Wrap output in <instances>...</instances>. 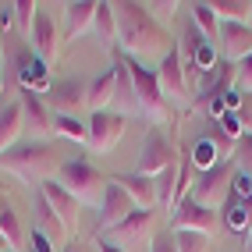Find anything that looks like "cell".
Masks as SVG:
<instances>
[{
	"instance_id": "6da1fadb",
	"label": "cell",
	"mask_w": 252,
	"mask_h": 252,
	"mask_svg": "<svg viewBox=\"0 0 252 252\" xmlns=\"http://www.w3.org/2000/svg\"><path fill=\"white\" fill-rule=\"evenodd\" d=\"M114 18H117V43L125 46L128 57H160V61L167 57L171 36L146 11V4L121 0V4H114Z\"/></svg>"
},
{
	"instance_id": "7a4b0ae2",
	"label": "cell",
	"mask_w": 252,
	"mask_h": 252,
	"mask_svg": "<svg viewBox=\"0 0 252 252\" xmlns=\"http://www.w3.org/2000/svg\"><path fill=\"white\" fill-rule=\"evenodd\" d=\"M0 167L18 174L22 181L43 185V181H54V174L61 171V160L50 142H18L7 153H0Z\"/></svg>"
},
{
	"instance_id": "3957f363",
	"label": "cell",
	"mask_w": 252,
	"mask_h": 252,
	"mask_svg": "<svg viewBox=\"0 0 252 252\" xmlns=\"http://www.w3.org/2000/svg\"><path fill=\"white\" fill-rule=\"evenodd\" d=\"M125 54V50H121ZM125 64H128V75H131V86H135V99H139V110L153 121H171V107H167V96L160 89V78L157 71H149L146 64H139L135 57L125 54Z\"/></svg>"
},
{
	"instance_id": "277c9868",
	"label": "cell",
	"mask_w": 252,
	"mask_h": 252,
	"mask_svg": "<svg viewBox=\"0 0 252 252\" xmlns=\"http://www.w3.org/2000/svg\"><path fill=\"white\" fill-rule=\"evenodd\" d=\"M61 185L78 203H103V192H107L110 178L99 174L89 160H64L61 163Z\"/></svg>"
},
{
	"instance_id": "5b68a950",
	"label": "cell",
	"mask_w": 252,
	"mask_h": 252,
	"mask_svg": "<svg viewBox=\"0 0 252 252\" xmlns=\"http://www.w3.org/2000/svg\"><path fill=\"white\" fill-rule=\"evenodd\" d=\"M231 178H234V167L227 160H220L217 167H210V171H203L195 178L189 199H195L206 210H224V203L231 199Z\"/></svg>"
},
{
	"instance_id": "8992f818",
	"label": "cell",
	"mask_w": 252,
	"mask_h": 252,
	"mask_svg": "<svg viewBox=\"0 0 252 252\" xmlns=\"http://www.w3.org/2000/svg\"><path fill=\"white\" fill-rule=\"evenodd\" d=\"M178 163V149L174 142L160 135L157 128H149L142 135V149H139V171L135 174H146V178H157L160 171H167V167Z\"/></svg>"
},
{
	"instance_id": "52a82bcc",
	"label": "cell",
	"mask_w": 252,
	"mask_h": 252,
	"mask_svg": "<svg viewBox=\"0 0 252 252\" xmlns=\"http://www.w3.org/2000/svg\"><path fill=\"white\" fill-rule=\"evenodd\" d=\"M220 224V213L199 206L195 199H181L171 210V231H199V234H213Z\"/></svg>"
},
{
	"instance_id": "ba28073f",
	"label": "cell",
	"mask_w": 252,
	"mask_h": 252,
	"mask_svg": "<svg viewBox=\"0 0 252 252\" xmlns=\"http://www.w3.org/2000/svg\"><path fill=\"white\" fill-rule=\"evenodd\" d=\"M89 146L96 149V153H110V149L117 146V139L125 135L128 128V117L125 114H110V110H99V114H89Z\"/></svg>"
},
{
	"instance_id": "9c48e42d",
	"label": "cell",
	"mask_w": 252,
	"mask_h": 252,
	"mask_svg": "<svg viewBox=\"0 0 252 252\" xmlns=\"http://www.w3.org/2000/svg\"><path fill=\"white\" fill-rule=\"evenodd\" d=\"M135 210H139V206L131 203V195H128L117 181H110L107 192H103V203H99V217H96V231H93V234H107L110 227H117L125 217H131Z\"/></svg>"
},
{
	"instance_id": "30bf717a",
	"label": "cell",
	"mask_w": 252,
	"mask_h": 252,
	"mask_svg": "<svg viewBox=\"0 0 252 252\" xmlns=\"http://www.w3.org/2000/svg\"><path fill=\"white\" fill-rule=\"evenodd\" d=\"M39 192L46 195V203L54 206V213L61 217L64 231H68V234H78V220H82V203H78V199L64 189L61 181H43Z\"/></svg>"
},
{
	"instance_id": "8fae6325",
	"label": "cell",
	"mask_w": 252,
	"mask_h": 252,
	"mask_svg": "<svg viewBox=\"0 0 252 252\" xmlns=\"http://www.w3.org/2000/svg\"><path fill=\"white\" fill-rule=\"evenodd\" d=\"M157 78H160L163 96H174V99L189 96V78H185V64H181V50L178 46L167 50V57L160 61V68H157Z\"/></svg>"
},
{
	"instance_id": "7c38bea8",
	"label": "cell",
	"mask_w": 252,
	"mask_h": 252,
	"mask_svg": "<svg viewBox=\"0 0 252 252\" xmlns=\"http://www.w3.org/2000/svg\"><path fill=\"white\" fill-rule=\"evenodd\" d=\"M220 50L224 61H245L252 57V25L249 22H220Z\"/></svg>"
},
{
	"instance_id": "4fadbf2b",
	"label": "cell",
	"mask_w": 252,
	"mask_h": 252,
	"mask_svg": "<svg viewBox=\"0 0 252 252\" xmlns=\"http://www.w3.org/2000/svg\"><path fill=\"white\" fill-rule=\"evenodd\" d=\"M29 43H32V50H36V57L43 64H50V61L57 57L61 36H57V25H54V18H50L46 11L36 14V25H32V32H29Z\"/></svg>"
},
{
	"instance_id": "5bb4252c",
	"label": "cell",
	"mask_w": 252,
	"mask_h": 252,
	"mask_svg": "<svg viewBox=\"0 0 252 252\" xmlns=\"http://www.w3.org/2000/svg\"><path fill=\"white\" fill-rule=\"evenodd\" d=\"M153 220H157V213H153V210H135L131 217H125V220L117 224V227H110L107 234H114V245L128 249V245H135V242L146 238L149 227H153Z\"/></svg>"
},
{
	"instance_id": "9a60e30c",
	"label": "cell",
	"mask_w": 252,
	"mask_h": 252,
	"mask_svg": "<svg viewBox=\"0 0 252 252\" xmlns=\"http://www.w3.org/2000/svg\"><path fill=\"white\" fill-rule=\"evenodd\" d=\"M82 89H86V86H82L78 78H64V82H57V86H50L46 103L57 107V114H75L82 103H86V93H82Z\"/></svg>"
},
{
	"instance_id": "2e32d148",
	"label": "cell",
	"mask_w": 252,
	"mask_h": 252,
	"mask_svg": "<svg viewBox=\"0 0 252 252\" xmlns=\"http://www.w3.org/2000/svg\"><path fill=\"white\" fill-rule=\"evenodd\" d=\"M22 114H25V125L36 128V135H54V114H46V103L39 99V93L22 89Z\"/></svg>"
},
{
	"instance_id": "e0dca14e",
	"label": "cell",
	"mask_w": 252,
	"mask_h": 252,
	"mask_svg": "<svg viewBox=\"0 0 252 252\" xmlns=\"http://www.w3.org/2000/svg\"><path fill=\"white\" fill-rule=\"evenodd\" d=\"M93 18H96V4L93 0H75V4L64 7V39H78L86 29H93Z\"/></svg>"
},
{
	"instance_id": "ac0fdd59",
	"label": "cell",
	"mask_w": 252,
	"mask_h": 252,
	"mask_svg": "<svg viewBox=\"0 0 252 252\" xmlns=\"http://www.w3.org/2000/svg\"><path fill=\"white\" fill-rule=\"evenodd\" d=\"M110 181L121 185L139 210H153V203H157V185H153V178H146V174H117Z\"/></svg>"
},
{
	"instance_id": "d6986e66",
	"label": "cell",
	"mask_w": 252,
	"mask_h": 252,
	"mask_svg": "<svg viewBox=\"0 0 252 252\" xmlns=\"http://www.w3.org/2000/svg\"><path fill=\"white\" fill-rule=\"evenodd\" d=\"M18 82H22V89L50 93V64H43L36 54H25L18 61Z\"/></svg>"
},
{
	"instance_id": "ffe728a7",
	"label": "cell",
	"mask_w": 252,
	"mask_h": 252,
	"mask_svg": "<svg viewBox=\"0 0 252 252\" xmlns=\"http://www.w3.org/2000/svg\"><path fill=\"white\" fill-rule=\"evenodd\" d=\"M22 128H25L22 103H7V107H0V153H7L11 146H18Z\"/></svg>"
},
{
	"instance_id": "44dd1931",
	"label": "cell",
	"mask_w": 252,
	"mask_h": 252,
	"mask_svg": "<svg viewBox=\"0 0 252 252\" xmlns=\"http://www.w3.org/2000/svg\"><path fill=\"white\" fill-rule=\"evenodd\" d=\"M220 224H224L231 234H249V231H252V203H245V199H238V195H231L227 203H224Z\"/></svg>"
},
{
	"instance_id": "7402d4cb",
	"label": "cell",
	"mask_w": 252,
	"mask_h": 252,
	"mask_svg": "<svg viewBox=\"0 0 252 252\" xmlns=\"http://www.w3.org/2000/svg\"><path fill=\"white\" fill-rule=\"evenodd\" d=\"M114 99H117V75H114V68H110V71H103V75H99L93 86H89L86 103H89L93 114H99V110H107Z\"/></svg>"
},
{
	"instance_id": "603a6c76",
	"label": "cell",
	"mask_w": 252,
	"mask_h": 252,
	"mask_svg": "<svg viewBox=\"0 0 252 252\" xmlns=\"http://www.w3.org/2000/svg\"><path fill=\"white\" fill-rule=\"evenodd\" d=\"M93 32L99 46H114L117 43V18H114V4L99 0L96 4V18H93Z\"/></svg>"
},
{
	"instance_id": "cb8c5ba5",
	"label": "cell",
	"mask_w": 252,
	"mask_h": 252,
	"mask_svg": "<svg viewBox=\"0 0 252 252\" xmlns=\"http://www.w3.org/2000/svg\"><path fill=\"white\" fill-rule=\"evenodd\" d=\"M36 227L46 234L50 242H57V238H64V234H68V231H64V224H61V217L54 213V206L46 203L43 192H36Z\"/></svg>"
},
{
	"instance_id": "d4e9b609",
	"label": "cell",
	"mask_w": 252,
	"mask_h": 252,
	"mask_svg": "<svg viewBox=\"0 0 252 252\" xmlns=\"http://www.w3.org/2000/svg\"><path fill=\"white\" fill-rule=\"evenodd\" d=\"M192 7V25L203 32V39H220V18H217V14L210 11V4L206 0H195V4H189Z\"/></svg>"
},
{
	"instance_id": "484cf974",
	"label": "cell",
	"mask_w": 252,
	"mask_h": 252,
	"mask_svg": "<svg viewBox=\"0 0 252 252\" xmlns=\"http://www.w3.org/2000/svg\"><path fill=\"white\" fill-rule=\"evenodd\" d=\"M0 234L7 238L11 252H22V249H25V242H29V234H25L22 220H18V213H14L11 206H4V213H0Z\"/></svg>"
},
{
	"instance_id": "4316f807",
	"label": "cell",
	"mask_w": 252,
	"mask_h": 252,
	"mask_svg": "<svg viewBox=\"0 0 252 252\" xmlns=\"http://www.w3.org/2000/svg\"><path fill=\"white\" fill-rule=\"evenodd\" d=\"M189 160H192L195 171L203 174V171H210V167L220 163V149H217V142H213L210 135H203V139H199V142L189 149Z\"/></svg>"
},
{
	"instance_id": "83f0119b",
	"label": "cell",
	"mask_w": 252,
	"mask_h": 252,
	"mask_svg": "<svg viewBox=\"0 0 252 252\" xmlns=\"http://www.w3.org/2000/svg\"><path fill=\"white\" fill-rule=\"evenodd\" d=\"M54 135L68 139V142H89V128L78 121L75 114H54Z\"/></svg>"
},
{
	"instance_id": "f1b7e54d",
	"label": "cell",
	"mask_w": 252,
	"mask_h": 252,
	"mask_svg": "<svg viewBox=\"0 0 252 252\" xmlns=\"http://www.w3.org/2000/svg\"><path fill=\"white\" fill-rule=\"evenodd\" d=\"M210 11L220 22H249L252 0H210Z\"/></svg>"
},
{
	"instance_id": "f546056e",
	"label": "cell",
	"mask_w": 252,
	"mask_h": 252,
	"mask_svg": "<svg viewBox=\"0 0 252 252\" xmlns=\"http://www.w3.org/2000/svg\"><path fill=\"white\" fill-rule=\"evenodd\" d=\"M153 185H157V203H160V206H167V210H174V192H178V163H174V167H167V171H160V174L153 178Z\"/></svg>"
},
{
	"instance_id": "4dcf8cb0",
	"label": "cell",
	"mask_w": 252,
	"mask_h": 252,
	"mask_svg": "<svg viewBox=\"0 0 252 252\" xmlns=\"http://www.w3.org/2000/svg\"><path fill=\"white\" fill-rule=\"evenodd\" d=\"M174 245H178V252H210V234H199V231H174Z\"/></svg>"
},
{
	"instance_id": "1f68e13d",
	"label": "cell",
	"mask_w": 252,
	"mask_h": 252,
	"mask_svg": "<svg viewBox=\"0 0 252 252\" xmlns=\"http://www.w3.org/2000/svg\"><path fill=\"white\" fill-rule=\"evenodd\" d=\"M217 128H220L231 142H238L245 135V117H242V110H227L224 117H217Z\"/></svg>"
},
{
	"instance_id": "d6a6232c",
	"label": "cell",
	"mask_w": 252,
	"mask_h": 252,
	"mask_svg": "<svg viewBox=\"0 0 252 252\" xmlns=\"http://www.w3.org/2000/svg\"><path fill=\"white\" fill-rule=\"evenodd\" d=\"M14 22H18V29L25 32V36H29V32H32V25H36V4H32V0H14Z\"/></svg>"
},
{
	"instance_id": "836d02e7",
	"label": "cell",
	"mask_w": 252,
	"mask_h": 252,
	"mask_svg": "<svg viewBox=\"0 0 252 252\" xmlns=\"http://www.w3.org/2000/svg\"><path fill=\"white\" fill-rule=\"evenodd\" d=\"M234 160H238L242 174H249V178H252V135H249V131H245L238 142H234Z\"/></svg>"
},
{
	"instance_id": "e575fe53",
	"label": "cell",
	"mask_w": 252,
	"mask_h": 252,
	"mask_svg": "<svg viewBox=\"0 0 252 252\" xmlns=\"http://www.w3.org/2000/svg\"><path fill=\"white\" fill-rule=\"evenodd\" d=\"M231 195H238V199H245V203H252V178L238 171V174L231 178Z\"/></svg>"
},
{
	"instance_id": "d590c367",
	"label": "cell",
	"mask_w": 252,
	"mask_h": 252,
	"mask_svg": "<svg viewBox=\"0 0 252 252\" xmlns=\"http://www.w3.org/2000/svg\"><path fill=\"white\" fill-rule=\"evenodd\" d=\"M29 252H54V242H50L39 227H32L29 231Z\"/></svg>"
},
{
	"instance_id": "8d00e7d4",
	"label": "cell",
	"mask_w": 252,
	"mask_h": 252,
	"mask_svg": "<svg viewBox=\"0 0 252 252\" xmlns=\"http://www.w3.org/2000/svg\"><path fill=\"white\" fill-rule=\"evenodd\" d=\"M149 252H178V245H174V231L153 234V242H149Z\"/></svg>"
},
{
	"instance_id": "74e56055",
	"label": "cell",
	"mask_w": 252,
	"mask_h": 252,
	"mask_svg": "<svg viewBox=\"0 0 252 252\" xmlns=\"http://www.w3.org/2000/svg\"><path fill=\"white\" fill-rule=\"evenodd\" d=\"M238 86H242L245 93H252V57H245V61L238 64Z\"/></svg>"
},
{
	"instance_id": "f35d334b",
	"label": "cell",
	"mask_w": 252,
	"mask_h": 252,
	"mask_svg": "<svg viewBox=\"0 0 252 252\" xmlns=\"http://www.w3.org/2000/svg\"><path fill=\"white\" fill-rule=\"evenodd\" d=\"M178 4H171V0H160V4H146V11L153 14V18H171Z\"/></svg>"
},
{
	"instance_id": "ab89813d",
	"label": "cell",
	"mask_w": 252,
	"mask_h": 252,
	"mask_svg": "<svg viewBox=\"0 0 252 252\" xmlns=\"http://www.w3.org/2000/svg\"><path fill=\"white\" fill-rule=\"evenodd\" d=\"M96 249H99V252H128V249H121V245H114L110 238H103V234H96Z\"/></svg>"
},
{
	"instance_id": "60d3db41",
	"label": "cell",
	"mask_w": 252,
	"mask_h": 252,
	"mask_svg": "<svg viewBox=\"0 0 252 252\" xmlns=\"http://www.w3.org/2000/svg\"><path fill=\"white\" fill-rule=\"evenodd\" d=\"M11 14H14V7H11V4H0V32L11 29Z\"/></svg>"
},
{
	"instance_id": "b9f144b4",
	"label": "cell",
	"mask_w": 252,
	"mask_h": 252,
	"mask_svg": "<svg viewBox=\"0 0 252 252\" xmlns=\"http://www.w3.org/2000/svg\"><path fill=\"white\" fill-rule=\"evenodd\" d=\"M64 252H86V249H82L78 242H68V249H64Z\"/></svg>"
},
{
	"instance_id": "7bdbcfd3",
	"label": "cell",
	"mask_w": 252,
	"mask_h": 252,
	"mask_svg": "<svg viewBox=\"0 0 252 252\" xmlns=\"http://www.w3.org/2000/svg\"><path fill=\"white\" fill-rule=\"evenodd\" d=\"M0 252H11V245H7V238L0 234Z\"/></svg>"
},
{
	"instance_id": "ee69618b",
	"label": "cell",
	"mask_w": 252,
	"mask_h": 252,
	"mask_svg": "<svg viewBox=\"0 0 252 252\" xmlns=\"http://www.w3.org/2000/svg\"><path fill=\"white\" fill-rule=\"evenodd\" d=\"M245 252H252V231L245 234Z\"/></svg>"
},
{
	"instance_id": "f6af8a7d",
	"label": "cell",
	"mask_w": 252,
	"mask_h": 252,
	"mask_svg": "<svg viewBox=\"0 0 252 252\" xmlns=\"http://www.w3.org/2000/svg\"><path fill=\"white\" fill-rule=\"evenodd\" d=\"M0 64H4V36H0Z\"/></svg>"
},
{
	"instance_id": "bcb514c9",
	"label": "cell",
	"mask_w": 252,
	"mask_h": 252,
	"mask_svg": "<svg viewBox=\"0 0 252 252\" xmlns=\"http://www.w3.org/2000/svg\"><path fill=\"white\" fill-rule=\"evenodd\" d=\"M4 206H7V203H4V199H0V213H4Z\"/></svg>"
},
{
	"instance_id": "7dc6e473",
	"label": "cell",
	"mask_w": 252,
	"mask_h": 252,
	"mask_svg": "<svg viewBox=\"0 0 252 252\" xmlns=\"http://www.w3.org/2000/svg\"><path fill=\"white\" fill-rule=\"evenodd\" d=\"M0 93H4V82H0Z\"/></svg>"
},
{
	"instance_id": "c3c4849f",
	"label": "cell",
	"mask_w": 252,
	"mask_h": 252,
	"mask_svg": "<svg viewBox=\"0 0 252 252\" xmlns=\"http://www.w3.org/2000/svg\"><path fill=\"white\" fill-rule=\"evenodd\" d=\"M249 25H252V14H249Z\"/></svg>"
},
{
	"instance_id": "681fc988",
	"label": "cell",
	"mask_w": 252,
	"mask_h": 252,
	"mask_svg": "<svg viewBox=\"0 0 252 252\" xmlns=\"http://www.w3.org/2000/svg\"><path fill=\"white\" fill-rule=\"evenodd\" d=\"M249 135H252V131H249Z\"/></svg>"
}]
</instances>
